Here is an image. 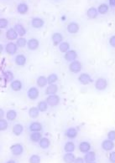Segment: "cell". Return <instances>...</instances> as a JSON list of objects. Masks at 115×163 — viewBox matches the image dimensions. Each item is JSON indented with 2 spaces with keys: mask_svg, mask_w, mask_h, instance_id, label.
<instances>
[{
  "mask_svg": "<svg viewBox=\"0 0 115 163\" xmlns=\"http://www.w3.org/2000/svg\"><path fill=\"white\" fill-rule=\"evenodd\" d=\"M10 151L14 156L19 157L23 154L24 147L21 144H14L10 146Z\"/></svg>",
  "mask_w": 115,
  "mask_h": 163,
  "instance_id": "cell-1",
  "label": "cell"
},
{
  "mask_svg": "<svg viewBox=\"0 0 115 163\" xmlns=\"http://www.w3.org/2000/svg\"><path fill=\"white\" fill-rule=\"evenodd\" d=\"M107 87H108V81L104 78H98L95 82V88L98 90L102 91V90H104Z\"/></svg>",
  "mask_w": 115,
  "mask_h": 163,
  "instance_id": "cell-2",
  "label": "cell"
},
{
  "mask_svg": "<svg viewBox=\"0 0 115 163\" xmlns=\"http://www.w3.org/2000/svg\"><path fill=\"white\" fill-rule=\"evenodd\" d=\"M60 97L57 95H49L46 99V102L48 105L50 106H56V105H59L60 103Z\"/></svg>",
  "mask_w": 115,
  "mask_h": 163,
  "instance_id": "cell-3",
  "label": "cell"
},
{
  "mask_svg": "<svg viewBox=\"0 0 115 163\" xmlns=\"http://www.w3.org/2000/svg\"><path fill=\"white\" fill-rule=\"evenodd\" d=\"M69 70L72 73H79L81 70V64L80 61L78 60H74L72 61L69 65Z\"/></svg>",
  "mask_w": 115,
  "mask_h": 163,
  "instance_id": "cell-4",
  "label": "cell"
},
{
  "mask_svg": "<svg viewBox=\"0 0 115 163\" xmlns=\"http://www.w3.org/2000/svg\"><path fill=\"white\" fill-rule=\"evenodd\" d=\"M18 50V45L16 44L10 42L9 44H7L5 47V51L7 54H10V55H14V54H16Z\"/></svg>",
  "mask_w": 115,
  "mask_h": 163,
  "instance_id": "cell-5",
  "label": "cell"
},
{
  "mask_svg": "<svg viewBox=\"0 0 115 163\" xmlns=\"http://www.w3.org/2000/svg\"><path fill=\"white\" fill-rule=\"evenodd\" d=\"M114 140H111L109 139H107V140H104L102 142V148L104 149V151L106 152H110L112 151L114 148Z\"/></svg>",
  "mask_w": 115,
  "mask_h": 163,
  "instance_id": "cell-6",
  "label": "cell"
},
{
  "mask_svg": "<svg viewBox=\"0 0 115 163\" xmlns=\"http://www.w3.org/2000/svg\"><path fill=\"white\" fill-rule=\"evenodd\" d=\"M78 80H79V82H80L81 85H88V84H90L92 82V78H91V76H89L88 74L82 73L78 77Z\"/></svg>",
  "mask_w": 115,
  "mask_h": 163,
  "instance_id": "cell-7",
  "label": "cell"
},
{
  "mask_svg": "<svg viewBox=\"0 0 115 163\" xmlns=\"http://www.w3.org/2000/svg\"><path fill=\"white\" fill-rule=\"evenodd\" d=\"M39 90L35 87H31L30 89H29L28 92H27V95L30 99H36L39 97Z\"/></svg>",
  "mask_w": 115,
  "mask_h": 163,
  "instance_id": "cell-8",
  "label": "cell"
},
{
  "mask_svg": "<svg viewBox=\"0 0 115 163\" xmlns=\"http://www.w3.org/2000/svg\"><path fill=\"white\" fill-rule=\"evenodd\" d=\"M51 40L53 44H54V45L55 46H57V45H60L62 43L63 36L61 35V34H60V33H55V34L52 35Z\"/></svg>",
  "mask_w": 115,
  "mask_h": 163,
  "instance_id": "cell-9",
  "label": "cell"
},
{
  "mask_svg": "<svg viewBox=\"0 0 115 163\" xmlns=\"http://www.w3.org/2000/svg\"><path fill=\"white\" fill-rule=\"evenodd\" d=\"M65 59L66 61H69V62H72L76 60V59L77 58V53L76 52L75 50H69L65 54V56H64Z\"/></svg>",
  "mask_w": 115,
  "mask_h": 163,
  "instance_id": "cell-10",
  "label": "cell"
},
{
  "mask_svg": "<svg viewBox=\"0 0 115 163\" xmlns=\"http://www.w3.org/2000/svg\"><path fill=\"white\" fill-rule=\"evenodd\" d=\"M79 151L81 153L86 154L91 151V144L87 141H82L79 144Z\"/></svg>",
  "mask_w": 115,
  "mask_h": 163,
  "instance_id": "cell-11",
  "label": "cell"
},
{
  "mask_svg": "<svg viewBox=\"0 0 115 163\" xmlns=\"http://www.w3.org/2000/svg\"><path fill=\"white\" fill-rule=\"evenodd\" d=\"M18 33L16 32V30L14 29H9L7 30L6 32V38L9 40H17L18 38Z\"/></svg>",
  "mask_w": 115,
  "mask_h": 163,
  "instance_id": "cell-12",
  "label": "cell"
},
{
  "mask_svg": "<svg viewBox=\"0 0 115 163\" xmlns=\"http://www.w3.org/2000/svg\"><path fill=\"white\" fill-rule=\"evenodd\" d=\"M80 29L79 24L76 22H71L67 25V31L69 32L70 34H76Z\"/></svg>",
  "mask_w": 115,
  "mask_h": 163,
  "instance_id": "cell-13",
  "label": "cell"
},
{
  "mask_svg": "<svg viewBox=\"0 0 115 163\" xmlns=\"http://www.w3.org/2000/svg\"><path fill=\"white\" fill-rule=\"evenodd\" d=\"M31 25L35 29H40L44 25V20L40 18H34L31 20Z\"/></svg>",
  "mask_w": 115,
  "mask_h": 163,
  "instance_id": "cell-14",
  "label": "cell"
},
{
  "mask_svg": "<svg viewBox=\"0 0 115 163\" xmlns=\"http://www.w3.org/2000/svg\"><path fill=\"white\" fill-rule=\"evenodd\" d=\"M77 134H78V131L74 127H71V128H68L66 131V136L69 139H74L77 136Z\"/></svg>",
  "mask_w": 115,
  "mask_h": 163,
  "instance_id": "cell-15",
  "label": "cell"
},
{
  "mask_svg": "<svg viewBox=\"0 0 115 163\" xmlns=\"http://www.w3.org/2000/svg\"><path fill=\"white\" fill-rule=\"evenodd\" d=\"M76 160L73 152H66L63 156V162L65 163H74Z\"/></svg>",
  "mask_w": 115,
  "mask_h": 163,
  "instance_id": "cell-16",
  "label": "cell"
},
{
  "mask_svg": "<svg viewBox=\"0 0 115 163\" xmlns=\"http://www.w3.org/2000/svg\"><path fill=\"white\" fill-rule=\"evenodd\" d=\"M28 48H29L30 50H35L38 49V47L40 45V42L38 40L36 39H30L29 41H28Z\"/></svg>",
  "mask_w": 115,
  "mask_h": 163,
  "instance_id": "cell-17",
  "label": "cell"
},
{
  "mask_svg": "<svg viewBox=\"0 0 115 163\" xmlns=\"http://www.w3.org/2000/svg\"><path fill=\"white\" fill-rule=\"evenodd\" d=\"M84 160L86 163H91L94 162L96 160V153L94 152H89L85 154Z\"/></svg>",
  "mask_w": 115,
  "mask_h": 163,
  "instance_id": "cell-18",
  "label": "cell"
},
{
  "mask_svg": "<svg viewBox=\"0 0 115 163\" xmlns=\"http://www.w3.org/2000/svg\"><path fill=\"white\" fill-rule=\"evenodd\" d=\"M98 11L97 8H95L94 7H92L90 8H88V10L86 11V15L87 17L91 19H93V18H96L98 17Z\"/></svg>",
  "mask_w": 115,
  "mask_h": 163,
  "instance_id": "cell-19",
  "label": "cell"
},
{
  "mask_svg": "<svg viewBox=\"0 0 115 163\" xmlns=\"http://www.w3.org/2000/svg\"><path fill=\"white\" fill-rule=\"evenodd\" d=\"M58 91V86L55 84H52V85H49V86L46 88V95H56V93Z\"/></svg>",
  "mask_w": 115,
  "mask_h": 163,
  "instance_id": "cell-20",
  "label": "cell"
},
{
  "mask_svg": "<svg viewBox=\"0 0 115 163\" xmlns=\"http://www.w3.org/2000/svg\"><path fill=\"white\" fill-rule=\"evenodd\" d=\"M14 29L16 30L18 35H19V36H21V37H23L24 35H25V34H26V29H25V28L24 27L21 23H17V24H15V26H14Z\"/></svg>",
  "mask_w": 115,
  "mask_h": 163,
  "instance_id": "cell-21",
  "label": "cell"
},
{
  "mask_svg": "<svg viewBox=\"0 0 115 163\" xmlns=\"http://www.w3.org/2000/svg\"><path fill=\"white\" fill-rule=\"evenodd\" d=\"M24 131V126L21 124H16L13 127V133L15 135H20L23 133Z\"/></svg>",
  "mask_w": 115,
  "mask_h": 163,
  "instance_id": "cell-22",
  "label": "cell"
},
{
  "mask_svg": "<svg viewBox=\"0 0 115 163\" xmlns=\"http://www.w3.org/2000/svg\"><path fill=\"white\" fill-rule=\"evenodd\" d=\"M29 130L31 132H37L42 130V125L40 122H33L29 125Z\"/></svg>",
  "mask_w": 115,
  "mask_h": 163,
  "instance_id": "cell-23",
  "label": "cell"
},
{
  "mask_svg": "<svg viewBox=\"0 0 115 163\" xmlns=\"http://www.w3.org/2000/svg\"><path fill=\"white\" fill-rule=\"evenodd\" d=\"M28 10H29V7L24 3H21L18 5L17 11L20 14H25L28 12Z\"/></svg>",
  "mask_w": 115,
  "mask_h": 163,
  "instance_id": "cell-24",
  "label": "cell"
},
{
  "mask_svg": "<svg viewBox=\"0 0 115 163\" xmlns=\"http://www.w3.org/2000/svg\"><path fill=\"white\" fill-rule=\"evenodd\" d=\"M42 138V135L40 133V131H37V132H32L30 134L29 139L33 142H40V140Z\"/></svg>",
  "mask_w": 115,
  "mask_h": 163,
  "instance_id": "cell-25",
  "label": "cell"
},
{
  "mask_svg": "<svg viewBox=\"0 0 115 163\" xmlns=\"http://www.w3.org/2000/svg\"><path fill=\"white\" fill-rule=\"evenodd\" d=\"M11 89L14 91H19L22 89V83L20 80H13L11 83Z\"/></svg>",
  "mask_w": 115,
  "mask_h": 163,
  "instance_id": "cell-26",
  "label": "cell"
},
{
  "mask_svg": "<svg viewBox=\"0 0 115 163\" xmlns=\"http://www.w3.org/2000/svg\"><path fill=\"white\" fill-rule=\"evenodd\" d=\"M15 63L19 66H23L26 64V58L24 54H19L15 58Z\"/></svg>",
  "mask_w": 115,
  "mask_h": 163,
  "instance_id": "cell-27",
  "label": "cell"
},
{
  "mask_svg": "<svg viewBox=\"0 0 115 163\" xmlns=\"http://www.w3.org/2000/svg\"><path fill=\"white\" fill-rule=\"evenodd\" d=\"M39 144H40V146L42 149H47V148H49V146H51V141L46 137H42L41 140H40V142H39Z\"/></svg>",
  "mask_w": 115,
  "mask_h": 163,
  "instance_id": "cell-28",
  "label": "cell"
},
{
  "mask_svg": "<svg viewBox=\"0 0 115 163\" xmlns=\"http://www.w3.org/2000/svg\"><path fill=\"white\" fill-rule=\"evenodd\" d=\"M64 150L66 152H73L75 151V144L72 141H68L65 144Z\"/></svg>",
  "mask_w": 115,
  "mask_h": 163,
  "instance_id": "cell-29",
  "label": "cell"
},
{
  "mask_svg": "<svg viewBox=\"0 0 115 163\" xmlns=\"http://www.w3.org/2000/svg\"><path fill=\"white\" fill-rule=\"evenodd\" d=\"M40 114V110L38 109V107H31L29 111V116L31 118L35 119L39 116Z\"/></svg>",
  "mask_w": 115,
  "mask_h": 163,
  "instance_id": "cell-30",
  "label": "cell"
},
{
  "mask_svg": "<svg viewBox=\"0 0 115 163\" xmlns=\"http://www.w3.org/2000/svg\"><path fill=\"white\" fill-rule=\"evenodd\" d=\"M47 84H48V80H47V78H46L45 76H41L37 79V85L39 87H45Z\"/></svg>",
  "mask_w": 115,
  "mask_h": 163,
  "instance_id": "cell-31",
  "label": "cell"
},
{
  "mask_svg": "<svg viewBox=\"0 0 115 163\" xmlns=\"http://www.w3.org/2000/svg\"><path fill=\"white\" fill-rule=\"evenodd\" d=\"M6 117L9 121H14L17 117V112L14 111V110H9V111L7 112L6 114Z\"/></svg>",
  "mask_w": 115,
  "mask_h": 163,
  "instance_id": "cell-32",
  "label": "cell"
},
{
  "mask_svg": "<svg viewBox=\"0 0 115 163\" xmlns=\"http://www.w3.org/2000/svg\"><path fill=\"white\" fill-rule=\"evenodd\" d=\"M59 49L61 53H66L70 50V44L68 42H62L60 45H59Z\"/></svg>",
  "mask_w": 115,
  "mask_h": 163,
  "instance_id": "cell-33",
  "label": "cell"
},
{
  "mask_svg": "<svg viewBox=\"0 0 115 163\" xmlns=\"http://www.w3.org/2000/svg\"><path fill=\"white\" fill-rule=\"evenodd\" d=\"M109 5L106 4H100V5L98 6V11L100 14H105V13H107L109 12Z\"/></svg>",
  "mask_w": 115,
  "mask_h": 163,
  "instance_id": "cell-34",
  "label": "cell"
},
{
  "mask_svg": "<svg viewBox=\"0 0 115 163\" xmlns=\"http://www.w3.org/2000/svg\"><path fill=\"white\" fill-rule=\"evenodd\" d=\"M58 76L56 74H51L47 77V80H48V84L49 85H52V84H55L56 82L57 81Z\"/></svg>",
  "mask_w": 115,
  "mask_h": 163,
  "instance_id": "cell-35",
  "label": "cell"
},
{
  "mask_svg": "<svg viewBox=\"0 0 115 163\" xmlns=\"http://www.w3.org/2000/svg\"><path fill=\"white\" fill-rule=\"evenodd\" d=\"M37 107H38V109L40 110V111H41V112H45V111H47L48 104H47V102H46V101H40V102H39Z\"/></svg>",
  "mask_w": 115,
  "mask_h": 163,
  "instance_id": "cell-36",
  "label": "cell"
},
{
  "mask_svg": "<svg viewBox=\"0 0 115 163\" xmlns=\"http://www.w3.org/2000/svg\"><path fill=\"white\" fill-rule=\"evenodd\" d=\"M27 44H28V41L26 40L24 38H23V37L19 38L17 40V42H16V44H17L18 47H19V48H23V47L25 46Z\"/></svg>",
  "mask_w": 115,
  "mask_h": 163,
  "instance_id": "cell-37",
  "label": "cell"
},
{
  "mask_svg": "<svg viewBox=\"0 0 115 163\" xmlns=\"http://www.w3.org/2000/svg\"><path fill=\"white\" fill-rule=\"evenodd\" d=\"M40 157L38 155H32L29 157V163H40Z\"/></svg>",
  "mask_w": 115,
  "mask_h": 163,
  "instance_id": "cell-38",
  "label": "cell"
},
{
  "mask_svg": "<svg viewBox=\"0 0 115 163\" xmlns=\"http://www.w3.org/2000/svg\"><path fill=\"white\" fill-rule=\"evenodd\" d=\"M14 79V75L11 71H6L4 74V80L6 82H10Z\"/></svg>",
  "mask_w": 115,
  "mask_h": 163,
  "instance_id": "cell-39",
  "label": "cell"
},
{
  "mask_svg": "<svg viewBox=\"0 0 115 163\" xmlns=\"http://www.w3.org/2000/svg\"><path fill=\"white\" fill-rule=\"evenodd\" d=\"M8 127H9V124L7 122V121H5L3 118H1V120H0V129H1V131H6Z\"/></svg>",
  "mask_w": 115,
  "mask_h": 163,
  "instance_id": "cell-40",
  "label": "cell"
},
{
  "mask_svg": "<svg viewBox=\"0 0 115 163\" xmlns=\"http://www.w3.org/2000/svg\"><path fill=\"white\" fill-rule=\"evenodd\" d=\"M8 24H9L8 19L4 18H2L0 19V27H1V29H5L6 27L8 26Z\"/></svg>",
  "mask_w": 115,
  "mask_h": 163,
  "instance_id": "cell-41",
  "label": "cell"
},
{
  "mask_svg": "<svg viewBox=\"0 0 115 163\" xmlns=\"http://www.w3.org/2000/svg\"><path fill=\"white\" fill-rule=\"evenodd\" d=\"M108 139L111 140H115V131H110L108 133Z\"/></svg>",
  "mask_w": 115,
  "mask_h": 163,
  "instance_id": "cell-42",
  "label": "cell"
},
{
  "mask_svg": "<svg viewBox=\"0 0 115 163\" xmlns=\"http://www.w3.org/2000/svg\"><path fill=\"white\" fill-rule=\"evenodd\" d=\"M109 162L111 163H115V152H112L110 153Z\"/></svg>",
  "mask_w": 115,
  "mask_h": 163,
  "instance_id": "cell-43",
  "label": "cell"
},
{
  "mask_svg": "<svg viewBox=\"0 0 115 163\" xmlns=\"http://www.w3.org/2000/svg\"><path fill=\"white\" fill-rule=\"evenodd\" d=\"M109 44H110V45H111V46L114 47V48H115V35L112 36V37L110 38Z\"/></svg>",
  "mask_w": 115,
  "mask_h": 163,
  "instance_id": "cell-44",
  "label": "cell"
},
{
  "mask_svg": "<svg viewBox=\"0 0 115 163\" xmlns=\"http://www.w3.org/2000/svg\"><path fill=\"white\" fill-rule=\"evenodd\" d=\"M74 163H85V160H84V158L82 157H77L76 158Z\"/></svg>",
  "mask_w": 115,
  "mask_h": 163,
  "instance_id": "cell-45",
  "label": "cell"
},
{
  "mask_svg": "<svg viewBox=\"0 0 115 163\" xmlns=\"http://www.w3.org/2000/svg\"><path fill=\"white\" fill-rule=\"evenodd\" d=\"M109 4L112 7H115V0H109Z\"/></svg>",
  "mask_w": 115,
  "mask_h": 163,
  "instance_id": "cell-46",
  "label": "cell"
},
{
  "mask_svg": "<svg viewBox=\"0 0 115 163\" xmlns=\"http://www.w3.org/2000/svg\"><path fill=\"white\" fill-rule=\"evenodd\" d=\"M0 116H1V118H3V116H4V112H3V109H1V110H0Z\"/></svg>",
  "mask_w": 115,
  "mask_h": 163,
  "instance_id": "cell-47",
  "label": "cell"
},
{
  "mask_svg": "<svg viewBox=\"0 0 115 163\" xmlns=\"http://www.w3.org/2000/svg\"><path fill=\"white\" fill-rule=\"evenodd\" d=\"M6 163H16L14 160H9V161H8Z\"/></svg>",
  "mask_w": 115,
  "mask_h": 163,
  "instance_id": "cell-48",
  "label": "cell"
},
{
  "mask_svg": "<svg viewBox=\"0 0 115 163\" xmlns=\"http://www.w3.org/2000/svg\"><path fill=\"white\" fill-rule=\"evenodd\" d=\"M91 163H96V162H91Z\"/></svg>",
  "mask_w": 115,
  "mask_h": 163,
  "instance_id": "cell-49",
  "label": "cell"
}]
</instances>
